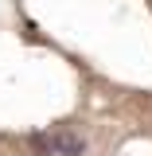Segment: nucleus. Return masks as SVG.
Returning a JSON list of instances; mask_svg holds the SVG:
<instances>
[{
  "label": "nucleus",
  "instance_id": "1",
  "mask_svg": "<svg viewBox=\"0 0 152 156\" xmlns=\"http://www.w3.org/2000/svg\"><path fill=\"white\" fill-rule=\"evenodd\" d=\"M31 144L43 148V152H58V156H78L82 148H86L82 136H35Z\"/></svg>",
  "mask_w": 152,
  "mask_h": 156
}]
</instances>
